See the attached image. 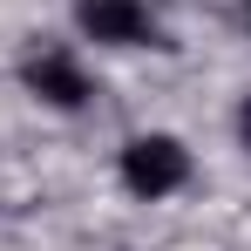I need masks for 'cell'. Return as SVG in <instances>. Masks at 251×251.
I'll use <instances>...</instances> for the list:
<instances>
[{
    "instance_id": "obj_1",
    "label": "cell",
    "mask_w": 251,
    "mask_h": 251,
    "mask_svg": "<svg viewBox=\"0 0 251 251\" xmlns=\"http://www.w3.org/2000/svg\"><path fill=\"white\" fill-rule=\"evenodd\" d=\"M190 183V150L163 136V129H150V136H129L123 143V190L129 197H143V204H163Z\"/></svg>"
},
{
    "instance_id": "obj_2",
    "label": "cell",
    "mask_w": 251,
    "mask_h": 251,
    "mask_svg": "<svg viewBox=\"0 0 251 251\" xmlns=\"http://www.w3.org/2000/svg\"><path fill=\"white\" fill-rule=\"evenodd\" d=\"M21 82H27V95H34V102H48V109H68V116L95 102V75L82 68V54H75V48H61V41L27 48Z\"/></svg>"
},
{
    "instance_id": "obj_3",
    "label": "cell",
    "mask_w": 251,
    "mask_h": 251,
    "mask_svg": "<svg viewBox=\"0 0 251 251\" xmlns=\"http://www.w3.org/2000/svg\"><path fill=\"white\" fill-rule=\"evenodd\" d=\"M75 27L95 48H163V21L150 0H75Z\"/></svg>"
},
{
    "instance_id": "obj_4",
    "label": "cell",
    "mask_w": 251,
    "mask_h": 251,
    "mask_svg": "<svg viewBox=\"0 0 251 251\" xmlns=\"http://www.w3.org/2000/svg\"><path fill=\"white\" fill-rule=\"evenodd\" d=\"M238 136H245V150H251V95H245V109H238Z\"/></svg>"
}]
</instances>
